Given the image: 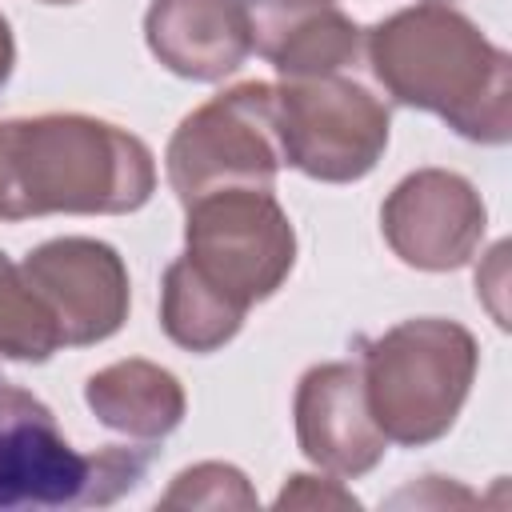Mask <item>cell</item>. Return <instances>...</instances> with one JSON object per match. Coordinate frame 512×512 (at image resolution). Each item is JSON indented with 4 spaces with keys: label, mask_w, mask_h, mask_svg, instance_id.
<instances>
[{
    "label": "cell",
    "mask_w": 512,
    "mask_h": 512,
    "mask_svg": "<svg viewBox=\"0 0 512 512\" xmlns=\"http://www.w3.org/2000/svg\"><path fill=\"white\" fill-rule=\"evenodd\" d=\"M152 188L148 144L108 120L80 112L0 120V220L120 216L148 204Z\"/></svg>",
    "instance_id": "cell-1"
},
{
    "label": "cell",
    "mask_w": 512,
    "mask_h": 512,
    "mask_svg": "<svg viewBox=\"0 0 512 512\" xmlns=\"http://www.w3.org/2000/svg\"><path fill=\"white\" fill-rule=\"evenodd\" d=\"M364 48L396 104L436 112L480 144L512 136V60L448 4L392 12L368 32Z\"/></svg>",
    "instance_id": "cell-2"
},
{
    "label": "cell",
    "mask_w": 512,
    "mask_h": 512,
    "mask_svg": "<svg viewBox=\"0 0 512 512\" xmlns=\"http://www.w3.org/2000/svg\"><path fill=\"white\" fill-rule=\"evenodd\" d=\"M152 460L156 448L144 440L80 452L44 400L0 380V512L112 504L144 480Z\"/></svg>",
    "instance_id": "cell-3"
},
{
    "label": "cell",
    "mask_w": 512,
    "mask_h": 512,
    "mask_svg": "<svg viewBox=\"0 0 512 512\" xmlns=\"http://www.w3.org/2000/svg\"><path fill=\"white\" fill-rule=\"evenodd\" d=\"M476 340L468 328L420 316L388 328L364 344V396L380 432L404 448L440 440L472 388L476 376Z\"/></svg>",
    "instance_id": "cell-4"
},
{
    "label": "cell",
    "mask_w": 512,
    "mask_h": 512,
    "mask_svg": "<svg viewBox=\"0 0 512 512\" xmlns=\"http://www.w3.org/2000/svg\"><path fill=\"white\" fill-rule=\"evenodd\" d=\"M184 212V260L236 308L248 312L288 280L296 232L272 188H216Z\"/></svg>",
    "instance_id": "cell-5"
},
{
    "label": "cell",
    "mask_w": 512,
    "mask_h": 512,
    "mask_svg": "<svg viewBox=\"0 0 512 512\" xmlns=\"http://www.w3.org/2000/svg\"><path fill=\"white\" fill-rule=\"evenodd\" d=\"M180 204L216 188H272L284 168L276 136V88L236 84L180 120L164 152Z\"/></svg>",
    "instance_id": "cell-6"
},
{
    "label": "cell",
    "mask_w": 512,
    "mask_h": 512,
    "mask_svg": "<svg viewBox=\"0 0 512 512\" xmlns=\"http://www.w3.org/2000/svg\"><path fill=\"white\" fill-rule=\"evenodd\" d=\"M276 136L288 168L324 184H348L376 168L388 148V108L344 76L280 80Z\"/></svg>",
    "instance_id": "cell-7"
},
{
    "label": "cell",
    "mask_w": 512,
    "mask_h": 512,
    "mask_svg": "<svg viewBox=\"0 0 512 512\" xmlns=\"http://www.w3.org/2000/svg\"><path fill=\"white\" fill-rule=\"evenodd\" d=\"M28 288L48 308L60 344L84 348L120 332L128 320V268L120 252L92 236H60L32 248L20 264Z\"/></svg>",
    "instance_id": "cell-8"
},
{
    "label": "cell",
    "mask_w": 512,
    "mask_h": 512,
    "mask_svg": "<svg viewBox=\"0 0 512 512\" xmlns=\"http://www.w3.org/2000/svg\"><path fill=\"white\" fill-rule=\"evenodd\" d=\"M480 192L444 168H420L404 176L380 208V232L388 248L424 272H448L472 260L484 240Z\"/></svg>",
    "instance_id": "cell-9"
},
{
    "label": "cell",
    "mask_w": 512,
    "mask_h": 512,
    "mask_svg": "<svg viewBox=\"0 0 512 512\" xmlns=\"http://www.w3.org/2000/svg\"><path fill=\"white\" fill-rule=\"evenodd\" d=\"M296 444L328 476L352 480L380 464L388 436L372 420L360 364H316L296 384Z\"/></svg>",
    "instance_id": "cell-10"
},
{
    "label": "cell",
    "mask_w": 512,
    "mask_h": 512,
    "mask_svg": "<svg viewBox=\"0 0 512 512\" xmlns=\"http://www.w3.org/2000/svg\"><path fill=\"white\" fill-rule=\"evenodd\" d=\"M144 40L168 72L224 80L252 52L248 0H152Z\"/></svg>",
    "instance_id": "cell-11"
},
{
    "label": "cell",
    "mask_w": 512,
    "mask_h": 512,
    "mask_svg": "<svg viewBox=\"0 0 512 512\" xmlns=\"http://www.w3.org/2000/svg\"><path fill=\"white\" fill-rule=\"evenodd\" d=\"M252 48L284 76L312 80L360 56V28L332 0H248Z\"/></svg>",
    "instance_id": "cell-12"
},
{
    "label": "cell",
    "mask_w": 512,
    "mask_h": 512,
    "mask_svg": "<svg viewBox=\"0 0 512 512\" xmlns=\"http://www.w3.org/2000/svg\"><path fill=\"white\" fill-rule=\"evenodd\" d=\"M84 400L96 420L132 440L156 444L184 420V388L180 380L152 360H116L88 376Z\"/></svg>",
    "instance_id": "cell-13"
},
{
    "label": "cell",
    "mask_w": 512,
    "mask_h": 512,
    "mask_svg": "<svg viewBox=\"0 0 512 512\" xmlns=\"http://www.w3.org/2000/svg\"><path fill=\"white\" fill-rule=\"evenodd\" d=\"M240 324H244V308H236L212 284H204L184 256L164 268L160 328L172 344L188 352H216L240 332Z\"/></svg>",
    "instance_id": "cell-14"
},
{
    "label": "cell",
    "mask_w": 512,
    "mask_h": 512,
    "mask_svg": "<svg viewBox=\"0 0 512 512\" xmlns=\"http://www.w3.org/2000/svg\"><path fill=\"white\" fill-rule=\"evenodd\" d=\"M56 348H60V332H56L48 308L28 288L20 264H12L0 252V356L44 364Z\"/></svg>",
    "instance_id": "cell-15"
},
{
    "label": "cell",
    "mask_w": 512,
    "mask_h": 512,
    "mask_svg": "<svg viewBox=\"0 0 512 512\" xmlns=\"http://www.w3.org/2000/svg\"><path fill=\"white\" fill-rule=\"evenodd\" d=\"M160 508H256V492L248 488L240 468L208 460L184 468L160 496Z\"/></svg>",
    "instance_id": "cell-16"
},
{
    "label": "cell",
    "mask_w": 512,
    "mask_h": 512,
    "mask_svg": "<svg viewBox=\"0 0 512 512\" xmlns=\"http://www.w3.org/2000/svg\"><path fill=\"white\" fill-rule=\"evenodd\" d=\"M324 508V504H340V508H356V496L336 488V480L316 484V476H292V484L276 496V508Z\"/></svg>",
    "instance_id": "cell-17"
},
{
    "label": "cell",
    "mask_w": 512,
    "mask_h": 512,
    "mask_svg": "<svg viewBox=\"0 0 512 512\" xmlns=\"http://www.w3.org/2000/svg\"><path fill=\"white\" fill-rule=\"evenodd\" d=\"M12 64H16V44H12V28H8V20L0 16V88H4V80L12 76Z\"/></svg>",
    "instance_id": "cell-18"
},
{
    "label": "cell",
    "mask_w": 512,
    "mask_h": 512,
    "mask_svg": "<svg viewBox=\"0 0 512 512\" xmlns=\"http://www.w3.org/2000/svg\"><path fill=\"white\" fill-rule=\"evenodd\" d=\"M40 4H76V0H40Z\"/></svg>",
    "instance_id": "cell-19"
},
{
    "label": "cell",
    "mask_w": 512,
    "mask_h": 512,
    "mask_svg": "<svg viewBox=\"0 0 512 512\" xmlns=\"http://www.w3.org/2000/svg\"><path fill=\"white\" fill-rule=\"evenodd\" d=\"M424 4H448V0H424Z\"/></svg>",
    "instance_id": "cell-20"
}]
</instances>
